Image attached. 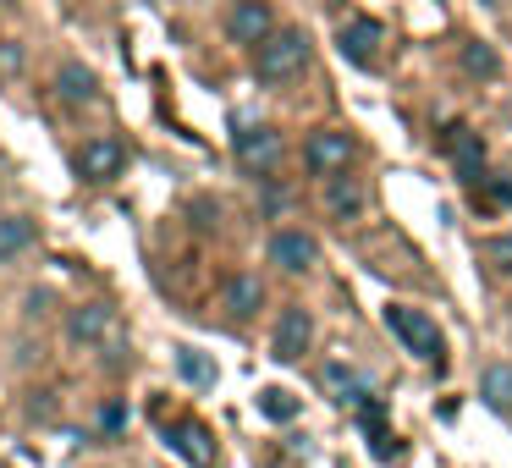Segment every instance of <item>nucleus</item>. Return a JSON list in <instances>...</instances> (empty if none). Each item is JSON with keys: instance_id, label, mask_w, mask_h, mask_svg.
Listing matches in <instances>:
<instances>
[{"instance_id": "24", "label": "nucleus", "mask_w": 512, "mask_h": 468, "mask_svg": "<svg viewBox=\"0 0 512 468\" xmlns=\"http://www.w3.org/2000/svg\"><path fill=\"white\" fill-rule=\"evenodd\" d=\"M122 424H127V408H122V402H105V408H100V430L105 435H122Z\"/></svg>"}, {"instance_id": "14", "label": "nucleus", "mask_w": 512, "mask_h": 468, "mask_svg": "<svg viewBox=\"0 0 512 468\" xmlns=\"http://www.w3.org/2000/svg\"><path fill=\"white\" fill-rule=\"evenodd\" d=\"M320 386L331 391V402H342V408H364L369 402V380L358 375V369H347V364H325Z\"/></svg>"}, {"instance_id": "2", "label": "nucleus", "mask_w": 512, "mask_h": 468, "mask_svg": "<svg viewBox=\"0 0 512 468\" xmlns=\"http://www.w3.org/2000/svg\"><path fill=\"white\" fill-rule=\"evenodd\" d=\"M358 160V138L347 133V127H314L309 138H303V166H309V177H342L347 166Z\"/></svg>"}, {"instance_id": "26", "label": "nucleus", "mask_w": 512, "mask_h": 468, "mask_svg": "<svg viewBox=\"0 0 512 468\" xmlns=\"http://www.w3.org/2000/svg\"><path fill=\"white\" fill-rule=\"evenodd\" d=\"M490 193H496V199H501V204H507V210H512V182H496V188H490Z\"/></svg>"}, {"instance_id": "10", "label": "nucleus", "mask_w": 512, "mask_h": 468, "mask_svg": "<svg viewBox=\"0 0 512 468\" xmlns=\"http://www.w3.org/2000/svg\"><path fill=\"white\" fill-rule=\"evenodd\" d=\"M72 166H78V177L83 182H111L116 171L127 166V149L116 144V138H89V144L72 155Z\"/></svg>"}, {"instance_id": "11", "label": "nucleus", "mask_w": 512, "mask_h": 468, "mask_svg": "<svg viewBox=\"0 0 512 468\" xmlns=\"http://www.w3.org/2000/svg\"><path fill=\"white\" fill-rule=\"evenodd\" d=\"M270 265H281L287 276H309L320 265V243L309 232H276L270 237Z\"/></svg>"}, {"instance_id": "25", "label": "nucleus", "mask_w": 512, "mask_h": 468, "mask_svg": "<svg viewBox=\"0 0 512 468\" xmlns=\"http://www.w3.org/2000/svg\"><path fill=\"white\" fill-rule=\"evenodd\" d=\"M490 259H496L501 276H512V232L507 237H490Z\"/></svg>"}, {"instance_id": "15", "label": "nucleus", "mask_w": 512, "mask_h": 468, "mask_svg": "<svg viewBox=\"0 0 512 468\" xmlns=\"http://www.w3.org/2000/svg\"><path fill=\"white\" fill-rule=\"evenodd\" d=\"M39 243V226L28 215H0V265H17Z\"/></svg>"}, {"instance_id": "5", "label": "nucleus", "mask_w": 512, "mask_h": 468, "mask_svg": "<svg viewBox=\"0 0 512 468\" xmlns=\"http://www.w3.org/2000/svg\"><path fill=\"white\" fill-rule=\"evenodd\" d=\"M309 347H314V314L303 309V303H287V309H281V320H276V331H270V358L298 364Z\"/></svg>"}, {"instance_id": "8", "label": "nucleus", "mask_w": 512, "mask_h": 468, "mask_svg": "<svg viewBox=\"0 0 512 468\" xmlns=\"http://www.w3.org/2000/svg\"><path fill=\"white\" fill-rule=\"evenodd\" d=\"M160 430H166L171 452H177L182 463H193V468H215V441H210V430H204L199 419H166Z\"/></svg>"}, {"instance_id": "17", "label": "nucleus", "mask_w": 512, "mask_h": 468, "mask_svg": "<svg viewBox=\"0 0 512 468\" xmlns=\"http://www.w3.org/2000/svg\"><path fill=\"white\" fill-rule=\"evenodd\" d=\"M259 303H265V287H259V276H232V281H226V309H232L237 320H254Z\"/></svg>"}, {"instance_id": "18", "label": "nucleus", "mask_w": 512, "mask_h": 468, "mask_svg": "<svg viewBox=\"0 0 512 468\" xmlns=\"http://www.w3.org/2000/svg\"><path fill=\"white\" fill-rule=\"evenodd\" d=\"M457 61H463V72H468V78H479V83H496L501 78V56L490 45H479V39H468V45L457 50Z\"/></svg>"}, {"instance_id": "3", "label": "nucleus", "mask_w": 512, "mask_h": 468, "mask_svg": "<svg viewBox=\"0 0 512 468\" xmlns=\"http://www.w3.org/2000/svg\"><path fill=\"white\" fill-rule=\"evenodd\" d=\"M386 325L402 336V347H408V353H419L430 369H441V358H446V336H441V325H435L430 314L408 309V303H391V309H386Z\"/></svg>"}, {"instance_id": "9", "label": "nucleus", "mask_w": 512, "mask_h": 468, "mask_svg": "<svg viewBox=\"0 0 512 468\" xmlns=\"http://www.w3.org/2000/svg\"><path fill=\"white\" fill-rule=\"evenodd\" d=\"M116 331V309L111 303H78L67 314V342L72 347H105V336Z\"/></svg>"}, {"instance_id": "19", "label": "nucleus", "mask_w": 512, "mask_h": 468, "mask_svg": "<svg viewBox=\"0 0 512 468\" xmlns=\"http://www.w3.org/2000/svg\"><path fill=\"white\" fill-rule=\"evenodd\" d=\"M177 375L188 380V386H199V391L215 386V364L199 353V347H177Z\"/></svg>"}, {"instance_id": "16", "label": "nucleus", "mask_w": 512, "mask_h": 468, "mask_svg": "<svg viewBox=\"0 0 512 468\" xmlns=\"http://www.w3.org/2000/svg\"><path fill=\"white\" fill-rule=\"evenodd\" d=\"M452 166L468 188H479V182H485V144H479L474 133H457L452 138Z\"/></svg>"}, {"instance_id": "6", "label": "nucleus", "mask_w": 512, "mask_h": 468, "mask_svg": "<svg viewBox=\"0 0 512 468\" xmlns=\"http://www.w3.org/2000/svg\"><path fill=\"white\" fill-rule=\"evenodd\" d=\"M320 188H325V215H331V221H342V226L364 221V210H369V188L353 177V171H342V177H325Z\"/></svg>"}, {"instance_id": "7", "label": "nucleus", "mask_w": 512, "mask_h": 468, "mask_svg": "<svg viewBox=\"0 0 512 468\" xmlns=\"http://www.w3.org/2000/svg\"><path fill=\"white\" fill-rule=\"evenodd\" d=\"M226 34H232V45L259 50L265 39H276V12H270L265 0H237V12L226 17Z\"/></svg>"}, {"instance_id": "20", "label": "nucleus", "mask_w": 512, "mask_h": 468, "mask_svg": "<svg viewBox=\"0 0 512 468\" xmlns=\"http://www.w3.org/2000/svg\"><path fill=\"white\" fill-rule=\"evenodd\" d=\"M479 397H485L490 408H507L512 402V369L507 364H485V375H479Z\"/></svg>"}, {"instance_id": "4", "label": "nucleus", "mask_w": 512, "mask_h": 468, "mask_svg": "<svg viewBox=\"0 0 512 468\" xmlns=\"http://www.w3.org/2000/svg\"><path fill=\"white\" fill-rule=\"evenodd\" d=\"M232 155H237V166H243L248 177L270 182V171H281V160H287V138H281L276 127L254 122V127H243V133L232 138Z\"/></svg>"}, {"instance_id": "21", "label": "nucleus", "mask_w": 512, "mask_h": 468, "mask_svg": "<svg viewBox=\"0 0 512 468\" xmlns=\"http://www.w3.org/2000/svg\"><path fill=\"white\" fill-rule=\"evenodd\" d=\"M298 408H303V402L292 397V391H281V386L259 391V413H265V419H276V424H292V419H298Z\"/></svg>"}, {"instance_id": "13", "label": "nucleus", "mask_w": 512, "mask_h": 468, "mask_svg": "<svg viewBox=\"0 0 512 468\" xmlns=\"http://www.w3.org/2000/svg\"><path fill=\"white\" fill-rule=\"evenodd\" d=\"M56 94L67 105H94L100 100V78H94V67H83V61H61L56 67Z\"/></svg>"}, {"instance_id": "22", "label": "nucleus", "mask_w": 512, "mask_h": 468, "mask_svg": "<svg viewBox=\"0 0 512 468\" xmlns=\"http://www.w3.org/2000/svg\"><path fill=\"white\" fill-rule=\"evenodd\" d=\"M28 72V50L17 39H0V83H17Z\"/></svg>"}, {"instance_id": "1", "label": "nucleus", "mask_w": 512, "mask_h": 468, "mask_svg": "<svg viewBox=\"0 0 512 468\" xmlns=\"http://www.w3.org/2000/svg\"><path fill=\"white\" fill-rule=\"evenodd\" d=\"M309 34L303 28H281L276 39H265V45L254 50V78L265 83V89H287V83H298L303 72H309Z\"/></svg>"}, {"instance_id": "12", "label": "nucleus", "mask_w": 512, "mask_h": 468, "mask_svg": "<svg viewBox=\"0 0 512 468\" xmlns=\"http://www.w3.org/2000/svg\"><path fill=\"white\" fill-rule=\"evenodd\" d=\"M336 45H342V56L353 61V67H375V56H380V23H375V17H353V23H342Z\"/></svg>"}, {"instance_id": "23", "label": "nucleus", "mask_w": 512, "mask_h": 468, "mask_svg": "<svg viewBox=\"0 0 512 468\" xmlns=\"http://www.w3.org/2000/svg\"><path fill=\"white\" fill-rule=\"evenodd\" d=\"M259 210H265V215H287L292 210V188H287V182H265V188H259Z\"/></svg>"}]
</instances>
